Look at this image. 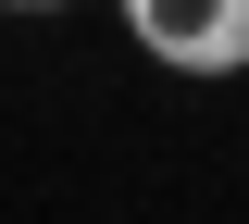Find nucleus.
<instances>
[{"mask_svg":"<svg viewBox=\"0 0 249 224\" xmlns=\"http://www.w3.org/2000/svg\"><path fill=\"white\" fill-rule=\"evenodd\" d=\"M0 13H62V0H0Z\"/></svg>","mask_w":249,"mask_h":224,"instance_id":"f03ea898","label":"nucleus"},{"mask_svg":"<svg viewBox=\"0 0 249 224\" xmlns=\"http://www.w3.org/2000/svg\"><path fill=\"white\" fill-rule=\"evenodd\" d=\"M124 37L150 50L162 75H249V0H112Z\"/></svg>","mask_w":249,"mask_h":224,"instance_id":"f257e3e1","label":"nucleus"}]
</instances>
